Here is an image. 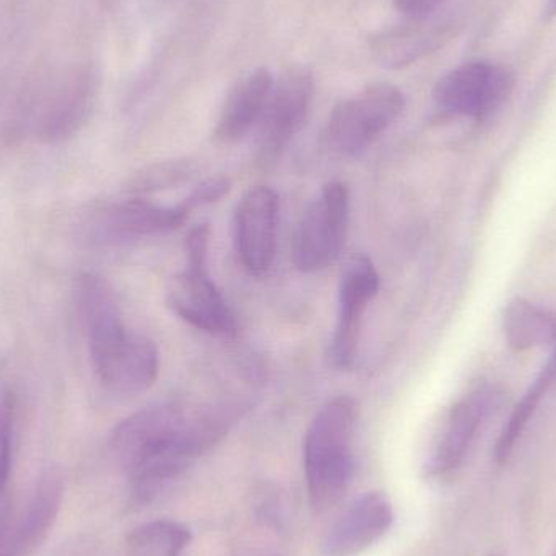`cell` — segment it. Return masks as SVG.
<instances>
[{"mask_svg":"<svg viewBox=\"0 0 556 556\" xmlns=\"http://www.w3.org/2000/svg\"><path fill=\"white\" fill-rule=\"evenodd\" d=\"M237 418L238 405L188 415L178 405L159 404L121 421L111 434L110 447L129 477L134 502H153L212 450Z\"/></svg>","mask_w":556,"mask_h":556,"instance_id":"1","label":"cell"},{"mask_svg":"<svg viewBox=\"0 0 556 556\" xmlns=\"http://www.w3.org/2000/svg\"><path fill=\"white\" fill-rule=\"evenodd\" d=\"M358 402L350 395L330 399L314 415L304 437V476L314 511L324 513L342 500L355 473Z\"/></svg>","mask_w":556,"mask_h":556,"instance_id":"2","label":"cell"},{"mask_svg":"<svg viewBox=\"0 0 556 556\" xmlns=\"http://www.w3.org/2000/svg\"><path fill=\"white\" fill-rule=\"evenodd\" d=\"M404 106L401 88L386 81L368 85L336 104L324 130V142L336 155H358L397 121Z\"/></svg>","mask_w":556,"mask_h":556,"instance_id":"3","label":"cell"},{"mask_svg":"<svg viewBox=\"0 0 556 556\" xmlns=\"http://www.w3.org/2000/svg\"><path fill=\"white\" fill-rule=\"evenodd\" d=\"M350 222V191L342 181H330L307 205L294 230L291 261L303 274L326 269L342 253Z\"/></svg>","mask_w":556,"mask_h":556,"instance_id":"4","label":"cell"},{"mask_svg":"<svg viewBox=\"0 0 556 556\" xmlns=\"http://www.w3.org/2000/svg\"><path fill=\"white\" fill-rule=\"evenodd\" d=\"M314 97V77L306 67H290L274 80L273 91L260 121L257 163L276 165L303 129Z\"/></svg>","mask_w":556,"mask_h":556,"instance_id":"5","label":"cell"},{"mask_svg":"<svg viewBox=\"0 0 556 556\" xmlns=\"http://www.w3.org/2000/svg\"><path fill=\"white\" fill-rule=\"evenodd\" d=\"M513 77L502 65L473 61L447 72L434 88L437 106L450 116L483 119L511 93Z\"/></svg>","mask_w":556,"mask_h":556,"instance_id":"6","label":"cell"},{"mask_svg":"<svg viewBox=\"0 0 556 556\" xmlns=\"http://www.w3.org/2000/svg\"><path fill=\"white\" fill-rule=\"evenodd\" d=\"M502 402L503 392L496 388H479L457 401L425 464V476L441 479L459 469L483 424L492 412L498 410Z\"/></svg>","mask_w":556,"mask_h":556,"instance_id":"7","label":"cell"},{"mask_svg":"<svg viewBox=\"0 0 556 556\" xmlns=\"http://www.w3.org/2000/svg\"><path fill=\"white\" fill-rule=\"evenodd\" d=\"M379 290V274L368 256L346 264L339 285V309L329 345V362L339 371L352 368L358 355L363 316Z\"/></svg>","mask_w":556,"mask_h":556,"instance_id":"8","label":"cell"},{"mask_svg":"<svg viewBox=\"0 0 556 556\" xmlns=\"http://www.w3.org/2000/svg\"><path fill=\"white\" fill-rule=\"evenodd\" d=\"M97 88V75L90 68H78L46 90L31 110L29 126L36 139L61 142L78 132L93 110Z\"/></svg>","mask_w":556,"mask_h":556,"instance_id":"9","label":"cell"},{"mask_svg":"<svg viewBox=\"0 0 556 556\" xmlns=\"http://www.w3.org/2000/svg\"><path fill=\"white\" fill-rule=\"evenodd\" d=\"M91 366L101 384L116 394L134 395L152 388L159 378L160 356L155 343L136 332L90 353Z\"/></svg>","mask_w":556,"mask_h":556,"instance_id":"10","label":"cell"},{"mask_svg":"<svg viewBox=\"0 0 556 556\" xmlns=\"http://www.w3.org/2000/svg\"><path fill=\"white\" fill-rule=\"evenodd\" d=\"M166 300L176 316L202 332L227 336L237 329L230 306L208 276L207 264H186L169 281Z\"/></svg>","mask_w":556,"mask_h":556,"instance_id":"11","label":"cell"},{"mask_svg":"<svg viewBox=\"0 0 556 556\" xmlns=\"http://www.w3.org/2000/svg\"><path fill=\"white\" fill-rule=\"evenodd\" d=\"M280 201L269 186L251 189L235 214L238 256L254 276H264L276 260Z\"/></svg>","mask_w":556,"mask_h":556,"instance_id":"12","label":"cell"},{"mask_svg":"<svg viewBox=\"0 0 556 556\" xmlns=\"http://www.w3.org/2000/svg\"><path fill=\"white\" fill-rule=\"evenodd\" d=\"M188 215L189 208L182 202L176 207H162L134 198L101 208L93 230L103 243H126L169 233L181 227Z\"/></svg>","mask_w":556,"mask_h":556,"instance_id":"13","label":"cell"},{"mask_svg":"<svg viewBox=\"0 0 556 556\" xmlns=\"http://www.w3.org/2000/svg\"><path fill=\"white\" fill-rule=\"evenodd\" d=\"M394 525V509L381 492L359 496L333 522L323 541L324 556H356L381 541Z\"/></svg>","mask_w":556,"mask_h":556,"instance_id":"14","label":"cell"},{"mask_svg":"<svg viewBox=\"0 0 556 556\" xmlns=\"http://www.w3.org/2000/svg\"><path fill=\"white\" fill-rule=\"evenodd\" d=\"M64 473L59 467L42 470L28 506L13 532V556H29L41 547L54 528L64 500Z\"/></svg>","mask_w":556,"mask_h":556,"instance_id":"15","label":"cell"},{"mask_svg":"<svg viewBox=\"0 0 556 556\" xmlns=\"http://www.w3.org/2000/svg\"><path fill=\"white\" fill-rule=\"evenodd\" d=\"M273 87L274 75L267 67L256 68L238 80L222 106L215 127L217 140L224 143L238 142L260 124Z\"/></svg>","mask_w":556,"mask_h":556,"instance_id":"16","label":"cell"},{"mask_svg":"<svg viewBox=\"0 0 556 556\" xmlns=\"http://www.w3.org/2000/svg\"><path fill=\"white\" fill-rule=\"evenodd\" d=\"M425 20H412L410 25L379 33L371 39L372 58L382 67L401 68L437 48L443 33L424 23Z\"/></svg>","mask_w":556,"mask_h":556,"instance_id":"17","label":"cell"},{"mask_svg":"<svg viewBox=\"0 0 556 556\" xmlns=\"http://www.w3.org/2000/svg\"><path fill=\"white\" fill-rule=\"evenodd\" d=\"M505 337L511 350L518 353L554 343L556 316L529 301H513L505 313Z\"/></svg>","mask_w":556,"mask_h":556,"instance_id":"18","label":"cell"},{"mask_svg":"<svg viewBox=\"0 0 556 556\" xmlns=\"http://www.w3.org/2000/svg\"><path fill=\"white\" fill-rule=\"evenodd\" d=\"M556 343V342H555ZM556 381V346L554 353H552L551 359L547 365L542 369L539 378L535 379L534 384L531 386L528 392H526L522 401L519 402L518 407L513 410L511 417H509L508 424L503 428L500 433L498 441L495 446V463L498 466L508 463L509 457L515 453L516 444L521 440L522 433L528 428L529 421L534 417L535 410L541 405L542 399L547 394L548 389Z\"/></svg>","mask_w":556,"mask_h":556,"instance_id":"19","label":"cell"},{"mask_svg":"<svg viewBox=\"0 0 556 556\" xmlns=\"http://www.w3.org/2000/svg\"><path fill=\"white\" fill-rule=\"evenodd\" d=\"M192 541L188 526L169 519L137 526L126 538L127 556H182Z\"/></svg>","mask_w":556,"mask_h":556,"instance_id":"20","label":"cell"},{"mask_svg":"<svg viewBox=\"0 0 556 556\" xmlns=\"http://www.w3.org/2000/svg\"><path fill=\"white\" fill-rule=\"evenodd\" d=\"M192 173H194V165L191 162H186V160L156 163V165L149 166L139 175L134 176L127 191L134 195L152 194V192L181 185L182 181L191 178Z\"/></svg>","mask_w":556,"mask_h":556,"instance_id":"21","label":"cell"},{"mask_svg":"<svg viewBox=\"0 0 556 556\" xmlns=\"http://www.w3.org/2000/svg\"><path fill=\"white\" fill-rule=\"evenodd\" d=\"M228 191H230V181L224 178V176H217V178L207 179V181L198 186V188L186 198L182 204H185L189 211H194V208L202 207V205L220 201L225 194H228Z\"/></svg>","mask_w":556,"mask_h":556,"instance_id":"22","label":"cell"},{"mask_svg":"<svg viewBox=\"0 0 556 556\" xmlns=\"http://www.w3.org/2000/svg\"><path fill=\"white\" fill-rule=\"evenodd\" d=\"M15 420V392L9 386H0V437H12Z\"/></svg>","mask_w":556,"mask_h":556,"instance_id":"23","label":"cell"},{"mask_svg":"<svg viewBox=\"0 0 556 556\" xmlns=\"http://www.w3.org/2000/svg\"><path fill=\"white\" fill-rule=\"evenodd\" d=\"M446 0H394V7L410 20L428 18Z\"/></svg>","mask_w":556,"mask_h":556,"instance_id":"24","label":"cell"},{"mask_svg":"<svg viewBox=\"0 0 556 556\" xmlns=\"http://www.w3.org/2000/svg\"><path fill=\"white\" fill-rule=\"evenodd\" d=\"M10 467H12V437H0V500L7 495Z\"/></svg>","mask_w":556,"mask_h":556,"instance_id":"25","label":"cell"},{"mask_svg":"<svg viewBox=\"0 0 556 556\" xmlns=\"http://www.w3.org/2000/svg\"><path fill=\"white\" fill-rule=\"evenodd\" d=\"M556 16V0H547L544 7V18L552 20Z\"/></svg>","mask_w":556,"mask_h":556,"instance_id":"26","label":"cell"},{"mask_svg":"<svg viewBox=\"0 0 556 556\" xmlns=\"http://www.w3.org/2000/svg\"><path fill=\"white\" fill-rule=\"evenodd\" d=\"M554 556H556V552H555V555H554Z\"/></svg>","mask_w":556,"mask_h":556,"instance_id":"27","label":"cell"},{"mask_svg":"<svg viewBox=\"0 0 556 556\" xmlns=\"http://www.w3.org/2000/svg\"><path fill=\"white\" fill-rule=\"evenodd\" d=\"M492 556H496V555H492Z\"/></svg>","mask_w":556,"mask_h":556,"instance_id":"28","label":"cell"}]
</instances>
